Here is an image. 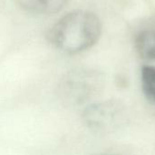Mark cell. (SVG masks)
I'll use <instances>...</instances> for the list:
<instances>
[{
	"mask_svg": "<svg viewBox=\"0 0 155 155\" xmlns=\"http://www.w3.org/2000/svg\"><path fill=\"white\" fill-rule=\"evenodd\" d=\"M102 35V22L93 12L74 10L59 18L48 30L46 38L56 49L75 54L92 48Z\"/></svg>",
	"mask_w": 155,
	"mask_h": 155,
	"instance_id": "1",
	"label": "cell"
},
{
	"mask_svg": "<svg viewBox=\"0 0 155 155\" xmlns=\"http://www.w3.org/2000/svg\"><path fill=\"white\" fill-rule=\"evenodd\" d=\"M103 75L94 70L76 68L66 72L56 84L54 93L66 107L87 106L104 89Z\"/></svg>",
	"mask_w": 155,
	"mask_h": 155,
	"instance_id": "2",
	"label": "cell"
},
{
	"mask_svg": "<svg viewBox=\"0 0 155 155\" xmlns=\"http://www.w3.org/2000/svg\"><path fill=\"white\" fill-rule=\"evenodd\" d=\"M84 124L96 134H111L127 122L126 107L119 101L108 100L92 103L82 113Z\"/></svg>",
	"mask_w": 155,
	"mask_h": 155,
	"instance_id": "3",
	"label": "cell"
},
{
	"mask_svg": "<svg viewBox=\"0 0 155 155\" xmlns=\"http://www.w3.org/2000/svg\"><path fill=\"white\" fill-rule=\"evenodd\" d=\"M23 11L37 15H52L60 12L68 0H15Z\"/></svg>",
	"mask_w": 155,
	"mask_h": 155,
	"instance_id": "4",
	"label": "cell"
},
{
	"mask_svg": "<svg viewBox=\"0 0 155 155\" xmlns=\"http://www.w3.org/2000/svg\"><path fill=\"white\" fill-rule=\"evenodd\" d=\"M135 48L143 59L155 61V30H143L135 39Z\"/></svg>",
	"mask_w": 155,
	"mask_h": 155,
	"instance_id": "5",
	"label": "cell"
},
{
	"mask_svg": "<svg viewBox=\"0 0 155 155\" xmlns=\"http://www.w3.org/2000/svg\"><path fill=\"white\" fill-rule=\"evenodd\" d=\"M141 81L145 96L155 104V66H143L141 70Z\"/></svg>",
	"mask_w": 155,
	"mask_h": 155,
	"instance_id": "6",
	"label": "cell"
},
{
	"mask_svg": "<svg viewBox=\"0 0 155 155\" xmlns=\"http://www.w3.org/2000/svg\"><path fill=\"white\" fill-rule=\"evenodd\" d=\"M96 155H117V154H96Z\"/></svg>",
	"mask_w": 155,
	"mask_h": 155,
	"instance_id": "7",
	"label": "cell"
}]
</instances>
